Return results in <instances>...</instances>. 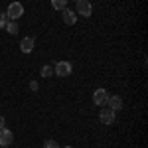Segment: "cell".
<instances>
[{"label": "cell", "instance_id": "4fadbf2b", "mask_svg": "<svg viewBox=\"0 0 148 148\" xmlns=\"http://www.w3.org/2000/svg\"><path fill=\"white\" fill-rule=\"evenodd\" d=\"M6 24H8V16H6V12H0V30H4Z\"/></svg>", "mask_w": 148, "mask_h": 148}, {"label": "cell", "instance_id": "30bf717a", "mask_svg": "<svg viewBox=\"0 0 148 148\" xmlns=\"http://www.w3.org/2000/svg\"><path fill=\"white\" fill-rule=\"evenodd\" d=\"M4 30H6L10 36H16L18 32H20V26H18V22H14V20H8V24H6Z\"/></svg>", "mask_w": 148, "mask_h": 148}, {"label": "cell", "instance_id": "8fae6325", "mask_svg": "<svg viewBox=\"0 0 148 148\" xmlns=\"http://www.w3.org/2000/svg\"><path fill=\"white\" fill-rule=\"evenodd\" d=\"M51 6H53V10L61 12L63 8H67V0H51Z\"/></svg>", "mask_w": 148, "mask_h": 148}, {"label": "cell", "instance_id": "3957f363", "mask_svg": "<svg viewBox=\"0 0 148 148\" xmlns=\"http://www.w3.org/2000/svg\"><path fill=\"white\" fill-rule=\"evenodd\" d=\"M24 14V6L20 2H10V6H8V10H6V16H8V20H18L20 16Z\"/></svg>", "mask_w": 148, "mask_h": 148}, {"label": "cell", "instance_id": "9a60e30c", "mask_svg": "<svg viewBox=\"0 0 148 148\" xmlns=\"http://www.w3.org/2000/svg\"><path fill=\"white\" fill-rule=\"evenodd\" d=\"M30 89H32V91H38V89H40L38 81H30Z\"/></svg>", "mask_w": 148, "mask_h": 148}, {"label": "cell", "instance_id": "5bb4252c", "mask_svg": "<svg viewBox=\"0 0 148 148\" xmlns=\"http://www.w3.org/2000/svg\"><path fill=\"white\" fill-rule=\"evenodd\" d=\"M44 148H59V146H57L56 140H46V142H44Z\"/></svg>", "mask_w": 148, "mask_h": 148}, {"label": "cell", "instance_id": "ac0fdd59", "mask_svg": "<svg viewBox=\"0 0 148 148\" xmlns=\"http://www.w3.org/2000/svg\"><path fill=\"white\" fill-rule=\"evenodd\" d=\"M75 2H77V0H75Z\"/></svg>", "mask_w": 148, "mask_h": 148}, {"label": "cell", "instance_id": "7c38bea8", "mask_svg": "<svg viewBox=\"0 0 148 148\" xmlns=\"http://www.w3.org/2000/svg\"><path fill=\"white\" fill-rule=\"evenodd\" d=\"M42 77H53V65H44L42 67Z\"/></svg>", "mask_w": 148, "mask_h": 148}, {"label": "cell", "instance_id": "8992f818", "mask_svg": "<svg viewBox=\"0 0 148 148\" xmlns=\"http://www.w3.org/2000/svg\"><path fill=\"white\" fill-rule=\"evenodd\" d=\"M61 16H63V22L67 24V26H73V24L77 22V14L73 8H63L61 10Z\"/></svg>", "mask_w": 148, "mask_h": 148}, {"label": "cell", "instance_id": "2e32d148", "mask_svg": "<svg viewBox=\"0 0 148 148\" xmlns=\"http://www.w3.org/2000/svg\"><path fill=\"white\" fill-rule=\"evenodd\" d=\"M0 128H4V116H0Z\"/></svg>", "mask_w": 148, "mask_h": 148}, {"label": "cell", "instance_id": "6da1fadb", "mask_svg": "<svg viewBox=\"0 0 148 148\" xmlns=\"http://www.w3.org/2000/svg\"><path fill=\"white\" fill-rule=\"evenodd\" d=\"M71 71H73V63L71 61H57L56 65H53V75H57V77H67V75H71Z\"/></svg>", "mask_w": 148, "mask_h": 148}, {"label": "cell", "instance_id": "52a82bcc", "mask_svg": "<svg viewBox=\"0 0 148 148\" xmlns=\"http://www.w3.org/2000/svg\"><path fill=\"white\" fill-rule=\"evenodd\" d=\"M114 116H116V113L111 111V109H103L101 113H99V119H101L103 125H113V123H114Z\"/></svg>", "mask_w": 148, "mask_h": 148}, {"label": "cell", "instance_id": "9c48e42d", "mask_svg": "<svg viewBox=\"0 0 148 148\" xmlns=\"http://www.w3.org/2000/svg\"><path fill=\"white\" fill-rule=\"evenodd\" d=\"M32 49H34V38L28 36V38H24L22 42H20V51L22 53H30Z\"/></svg>", "mask_w": 148, "mask_h": 148}, {"label": "cell", "instance_id": "e0dca14e", "mask_svg": "<svg viewBox=\"0 0 148 148\" xmlns=\"http://www.w3.org/2000/svg\"><path fill=\"white\" fill-rule=\"evenodd\" d=\"M63 148H73V146H63Z\"/></svg>", "mask_w": 148, "mask_h": 148}, {"label": "cell", "instance_id": "7a4b0ae2", "mask_svg": "<svg viewBox=\"0 0 148 148\" xmlns=\"http://www.w3.org/2000/svg\"><path fill=\"white\" fill-rule=\"evenodd\" d=\"M75 14L77 16H83V18H89L93 14V6L89 0H77L75 2Z\"/></svg>", "mask_w": 148, "mask_h": 148}, {"label": "cell", "instance_id": "ba28073f", "mask_svg": "<svg viewBox=\"0 0 148 148\" xmlns=\"http://www.w3.org/2000/svg\"><path fill=\"white\" fill-rule=\"evenodd\" d=\"M107 107H109L111 111L116 113V111H121V109H123V99H121L119 95H111V97H109V101H107Z\"/></svg>", "mask_w": 148, "mask_h": 148}, {"label": "cell", "instance_id": "277c9868", "mask_svg": "<svg viewBox=\"0 0 148 148\" xmlns=\"http://www.w3.org/2000/svg\"><path fill=\"white\" fill-rule=\"evenodd\" d=\"M109 91H105L103 87H99V89H95V93H93V103L95 105H99V107H107V101H109Z\"/></svg>", "mask_w": 148, "mask_h": 148}, {"label": "cell", "instance_id": "5b68a950", "mask_svg": "<svg viewBox=\"0 0 148 148\" xmlns=\"http://www.w3.org/2000/svg\"><path fill=\"white\" fill-rule=\"evenodd\" d=\"M12 140H14V136H12V130H8L6 126H4V128H0V148L10 146Z\"/></svg>", "mask_w": 148, "mask_h": 148}]
</instances>
